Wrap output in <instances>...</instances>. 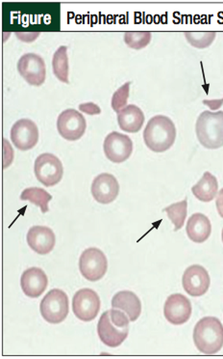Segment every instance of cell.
I'll return each instance as SVG.
<instances>
[{
	"mask_svg": "<svg viewBox=\"0 0 223 359\" xmlns=\"http://www.w3.org/2000/svg\"><path fill=\"white\" fill-rule=\"evenodd\" d=\"M145 114L140 107L130 104L117 114V123L125 133H136L142 129L145 123Z\"/></svg>",
	"mask_w": 223,
	"mask_h": 359,
	"instance_id": "d6986e66",
	"label": "cell"
},
{
	"mask_svg": "<svg viewBox=\"0 0 223 359\" xmlns=\"http://www.w3.org/2000/svg\"><path fill=\"white\" fill-rule=\"evenodd\" d=\"M197 140L210 150L223 147V111L202 112L196 125Z\"/></svg>",
	"mask_w": 223,
	"mask_h": 359,
	"instance_id": "277c9868",
	"label": "cell"
},
{
	"mask_svg": "<svg viewBox=\"0 0 223 359\" xmlns=\"http://www.w3.org/2000/svg\"><path fill=\"white\" fill-rule=\"evenodd\" d=\"M194 342L205 355H215L223 347V325L217 318L205 317L194 330Z\"/></svg>",
	"mask_w": 223,
	"mask_h": 359,
	"instance_id": "3957f363",
	"label": "cell"
},
{
	"mask_svg": "<svg viewBox=\"0 0 223 359\" xmlns=\"http://www.w3.org/2000/svg\"><path fill=\"white\" fill-rule=\"evenodd\" d=\"M130 93V82L123 84L122 87H120L117 91L113 95L112 98V109L114 111L119 114L120 110L127 107L128 98H129Z\"/></svg>",
	"mask_w": 223,
	"mask_h": 359,
	"instance_id": "4316f807",
	"label": "cell"
},
{
	"mask_svg": "<svg viewBox=\"0 0 223 359\" xmlns=\"http://www.w3.org/2000/svg\"><path fill=\"white\" fill-rule=\"evenodd\" d=\"M103 149L108 160L114 163H122L132 155L133 142L128 135L113 132L105 138Z\"/></svg>",
	"mask_w": 223,
	"mask_h": 359,
	"instance_id": "8fae6325",
	"label": "cell"
},
{
	"mask_svg": "<svg viewBox=\"0 0 223 359\" xmlns=\"http://www.w3.org/2000/svg\"><path fill=\"white\" fill-rule=\"evenodd\" d=\"M100 307L101 302L99 294L94 290L81 289L74 294L73 311L77 319L83 322H91L99 315Z\"/></svg>",
	"mask_w": 223,
	"mask_h": 359,
	"instance_id": "ba28073f",
	"label": "cell"
},
{
	"mask_svg": "<svg viewBox=\"0 0 223 359\" xmlns=\"http://www.w3.org/2000/svg\"><path fill=\"white\" fill-rule=\"evenodd\" d=\"M129 318L113 309L101 315L97 324L99 339L110 348L120 347L129 333Z\"/></svg>",
	"mask_w": 223,
	"mask_h": 359,
	"instance_id": "6da1fadb",
	"label": "cell"
},
{
	"mask_svg": "<svg viewBox=\"0 0 223 359\" xmlns=\"http://www.w3.org/2000/svg\"><path fill=\"white\" fill-rule=\"evenodd\" d=\"M27 243L31 250L40 255H45L53 250L56 243L55 234L50 228L33 226L27 233Z\"/></svg>",
	"mask_w": 223,
	"mask_h": 359,
	"instance_id": "e0dca14e",
	"label": "cell"
},
{
	"mask_svg": "<svg viewBox=\"0 0 223 359\" xmlns=\"http://www.w3.org/2000/svg\"><path fill=\"white\" fill-rule=\"evenodd\" d=\"M215 32H185V37L192 47L206 48L212 45L215 39Z\"/></svg>",
	"mask_w": 223,
	"mask_h": 359,
	"instance_id": "d4e9b609",
	"label": "cell"
},
{
	"mask_svg": "<svg viewBox=\"0 0 223 359\" xmlns=\"http://www.w3.org/2000/svg\"><path fill=\"white\" fill-rule=\"evenodd\" d=\"M217 212L223 219V189H220L217 196V201H215Z\"/></svg>",
	"mask_w": 223,
	"mask_h": 359,
	"instance_id": "f1b7e54d",
	"label": "cell"
},
{
	"mask_svg": "<svg viewBox=\"0 0 223 359\" xmlns=\"http://www.w3.org/2000/svg\"><path fill=\"white\" fill-rule=\"evenodd\" d=\"M189 240L194 243L206 242L212 233V224L210 219L203 214H194L189 217L186 227Z\"/></svg>",
	"mask_w": 223,
	"mask_h": 359,
	"instance_id": "ffe728a7",
	"label": "cell"
},
{
	"mask_svg": "<svg viewBox=\"0 0 223 359\" xmlns=\"http://www.w3.org/2000/svg\"><path fill=\"white\" fill-rule=\"evenodd\" d=\"M108 261L105 254L97 248H88L83 251L79 259V269L85 279L96 282L107 273Z\"/></svg>",
	"mask_w": 223,
	"mask_h": 359,
	"instance_id": "52a82bcc",
	"label": "cell"
},
{
	"mask_svg": "<svg viewBox=\"0 0 223 359\" xmlns=\"http://www.w3.org/2000/svg\"><path fill=\"white\" fill-rule=\"evenodd\" d=\"M152 34L148 32H125L124 42L128 47L134 50H142L150 43Z\"/></svg>",
	"mask_w": 223,
	"mask_h": 359,
	"instance_id": "484cf974",
	"label": "cell"
},
{
	"mask_svg": "<svg viewBox=\"0 0 223 359\" xmlns=\"http://www.w3.org/2000/svg\"><path fill=\"white\" fill-rule=\"evenodd\" d=\"M41 314L50 324H60L69 315V297L60 289H53L41 302Z\"/></svg>",
	"mask_w": 223,
	"mask_h": 359,
	"instance_id": "5b68a950",
	"label": "cell"
},
{
	"mask_svg": "<svg viewBox=\"0 0 223 359\" xmlns=\"http://www.w3.org/2000/svg\"><path fill=\"white\" fill-rule=\"evenodd\" d=\"M222 242H223V229H222Z\"/></svg>",
	"mask_w": 223,
	"mask_h": 359,
	"instance_id": "f546056e",
	"label": "cell"
},
{
	"mask_svg": "<svg viewBox=\"0 0 223 359\" xmlns=\"http://www.w3.org/2000/svg\"><path fill=\"white\" fill-rule=\"evenodd\" d=\"M17 71L30 86H41L45 81V60L36 53L22 55L17 62Z\"/></svg>",
	"mask_w": 223,
	"mask_h": 359,
	"instance_id": "30bf717a",
	"label": "cell"
},
{
	"mask_svg": "<svg viewBox=\"0 0 223 359\" xmlns=\"http://www.w3.org/2000/svg\"><path fill=\"white\" fill-rule=\"evenodd\" d=\"M217 191H219L217 180L210 172H205L199 183L192 188V194L204 203L213 201L217 196Z\"/></svg>",
	"mask_w": 223,
	"mask_h": 359,
	"instance_id": "44dd1931",
	"label": "cell"
},
{
	"mask_svg": "<svg viewBox=\"0 0 223 359\" xmlns=\"http://www.w3.org/2000/svg\"><path fill=\"white\" fill-rule=\"evenodd\" d=\"M92 194L100 204H110L120 194V184L114 175L102 173L96 177L92 184Z\"/></svg>",
	"mask_w": 223,
	"mask_h": 359,
	"instance_id": "9a60e30c",
	"label": "cell"
},
{
	"mask_svg": "<svg viewBox=\"0 0 223 359\" xmlns=\"http://www.w3.org/2000/svg\"><path fill=\"white\" fill-rule=\"evenodd\" d=\"M53 74L59 81L69 83L68 48L62 46L54 53L52 58Z\"/></svg>",
	"mask_w": 223,
	"mask_h": 359,
	"instance_id": "7402d4cb",
	"label": "cell"
},
{
	"mask_svg": "<svg viewBox=\"0 0 223 359\" xmlns=\"http://www.w3.org/2000/svg\"><path fill=\"white\" fill-rule=\"evenodd\" d=\"M112 307L122 310L127 313L131 322H135L142 313V304L135 293L130 291H122L115 294L112 299Z\"/></svg>",
	"mask_w": 223,
	"mask_h": 359,
	"instance_id": "ac0fdd59",
	"label": "cell"
},
{
	"mask_svg": "<svg viewBox=\"0 0 223 359\" xmlns=\"http://www.w3.org/2000/svg\"><path fill=\"white\" fill-rule=\"evenodd\" d=\"M176 128L173 120L164 115L151 118L143 130L146 147L155 153L168 151L175 142Z\"/></svg>",
	"mask_w": 223,
	"mask_h": 359,
	"instance_id": "7a4b0ae2",
	"label": "cell"
},
{
	"mask_svg": "<svg viewBox=\"0 0 223 359\" xmlns=\"http://www.w3.org/2000/svg\"><path fill=\"white\" fill-rule=\"evenodd\" d=\"M79 109L85 114L89 115L99 114L101 112V109H99V106L92 104V102H88V104H82L79 106Z\"/></svg>",
	"mask_w": 223,
	"mask_h": 359,
	"instance_id": "83f0119b",
	"label": "cell"
},
{
	"mask_svg": "<svg viewBox=\"0 0 223 359\" xmlns=\"http://www.w3.org/2000/svg\"><path fill=\"white\" fill-rule=\"evenodd\" d=\"M34 172L38 181L46 188H50L60 183L63 178V164L53 154H42L36 158Z\"/></svg>",
	"mask_w": 223,
	"mask_h": 359,
	"instance_id": "8992f818",
	"label": "cell"
},
{
	"mask_svg": "<svg viewBox=\"0 0 223 359\" xmlns=\"http://www.w3.org/2000/svg\"><path fill=\"white\" fill-rule=\"evenodd\" d=\"M164 212H166L168 219L173 223L174 231L176 232V231L180 230L184 226L185 219H187V215H188L187 198H185L183 201L178 202V203H174L165 208Z\"/></svg>",
	"mask_w": 223,
	"mask_h": 359,
	"instance_id": "cb8c5ba5",
	"label": "cell"
},
{
	"mask_svg": "<svg viewBox=\"0 0 223 359\" xmlns=\"http://www.w3.org/2000/svg\"><path fill=\"white\" fill-rule=\"evenodd\" d=\"M182 284L189 296L197 297L204 296L211 284L206 269L200 265H192L185 271Z\"/></svg>",
	"mask_w": 223,
	"mask_h": 359,
	"instance_id": "7c38bea8",
	"label": "cell"
},
{
	"mask_svg": "<svg viewBox=\"0 0 223 359\" xmlns=\"http://www.w3.org/2000/svg\"><path fill=\"white\" fill-rule=\"evenodd\" d=\"M192 312L191 302L181 294L169 296L164 306V315L166 320L174 325H181L188 322Z\"/></svg>",
	"mask_w": 223,
	"mask_h": 359,
	"instance_id": "4fadbf2b",
	"label": "cell"
},
{
	"mask_svg": "<svg viewBox=\"0 0 223 359\" xmlns=\"http://www.w3.org/2000/svg\"><path fill=\"white\" fill-rule=\"evenodd\" d=\"M87 122L83 115L75 109H66L59 115L57 130L64 140L76 141L83 137Z\"/></svg>",
	"mask_w": 223,
	"mask_h": 359,
	"instance_id": "9c48e42d",
	"label": "cell"
},
{
	"mask_svg": "<svg viewBox=\"0 0 223 359\" xmlns=\"http://www.w3.org/2000/svg\"><path fill=\"white\" fill-rule=\"evenodd\" d=\"M20 199L36 205V206L40 208L43 214H45V212L50 211L48 203L52 199V196L43 189L28 188L22 192Z\"/></svg>",
	"mask_w": 223,
	"mask_h": 359,
	"instance_id": "603a6c76",
	"label": "cell"
},
{
	"mask_svg": "<svg viewBox=\"0 0 223 359\" xmlns=\"http://www.w3.org/2000/svg\"><path fill=\"white\" fill-rule=\"evenodd\" d=\"M48 285V276L43 269L38 268L27 269L20 278V286L23 293L32 299L42 296Z\"/></svg>",
	"mask_w": 223,
	"mask_h": 359,
	"instance_id": "2e32d148",
	"label": "cell"
},
{
	"mask_svg": "<svg viewBox=\"0 0 223 359\" xmlns=\"http://www.w3.org/2000/svg\"><path fill=\"white\" fill-rule=\"evenodd\" d=\"M11 140L15 147L20 151L31 150L37 145L38 129L30 119H20L11 129Z\"/></svg>",
	"mask_w": 223,
	"mask_h": 359,
	"instance_id": "5bb4252c",
	"label": "cell"
}]
</instances>
